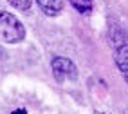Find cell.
Listing matches in <instances>:
<instances>
[{
    "label": "cell",
    "instance_id": "6da1fadb",
    "mask_svg": "<svg viewBox=\"0 0 128 114\" xmlns=\"http://www.w3.org/2000/svg\"><path fill=\"white\" fill-rule=\"evenodd\" d=\"M25 38V29L11 13L0 11V40L6 43H18Z\"/></svg>",
    "mask_w": 128,
    "mask_h": 114
},
{
    "label": "cell",
    "instance_id": "7a4b0ae2",
    "mask_svg": "<svg viewBox=\"0 0 128 114\" xmlns=\"http://www.w3.org/2000/svg\"><path fill=\"white\" fill-rule=\"evenodd\" d=\"M50 67H52V74H54V78L58 82L76 80V78H78V69H76V65L65 56L54 58L52 64H50Z\"/></svg>",
    "mask_w": 128,
    "mask_h": 114
},
{
    "label": "cell",
    "instance_id": "3957f363",
    "mask_svg": "<svg viewBox=\"0 0 128 114\" xmlns=\"http://www.w3.org/2000/svg\"><path fill=\"white\" fill-rule=\"evenodd\" d=\"M114 56H116V64L119 67V71L123 73L124 80L128 83V43H121V45H117Z\"/></svg>",
    "mask_w": 128,
    "mask_h": 114
},
{
    "label": "cell",
    "instance_id": "277c9868",
    "mask_svg": "<svg viewBox=\"0 0 128 114\" xmlns=\"http://www.w3.org/2000/svg\"><path fill=\"white\" fill-rule=\"evenodd\" d=\"M38 6L42 7V11L49 16H58L63 9V2L62 0H36Z\"/></svg>",
    "mask_w": 128,
    "mask_h": 114
},
{
    "label": "cell",
    "instance_id": "5b68a950",
    "mask_svg": "<svg viewBox=\"0 0 128 114\" xmlns=\"http://www.w3.org/2000/svg\"><path fill=\"white\" fill-rule=\"evenodd\" d=\"M76 11H80L81 15H88L92 9V0H69Z\"/></svg>",
    "mask_w": 128,
    "mask_h": 114
},
{
    "label": "cell",
    "instance_id": "8992f818",
    "mask_svg": "<svg viewBox=\"0 0 128 114\" xmlns=\"http://www.w3.org/2000/svg\"><path fill=\"white\" fill-rule=\"evenodd\" d=\"M11 6H14L16 9H20V11H27L29 7H31V2L32 0H7Z\"/></svg>",
    "mask_w": 128,
    "mask_h": 114
},
{
    "label": "cell",
    "instance_id": "52a82bcc",
    "mask_svg": "<svg viewBox=\"0 0 128 114\" xmlns=\"http://www.w3.org/2000/svg\"><path fill=\"white\" fill-rule=\"evenodd\" d=\"M11 114H27L24 109H18V110H14V112H11Z\"/></svg>",
    "mask_w": 128,
    "mask_h": 114
}]
</instances>
